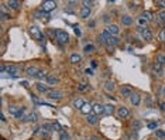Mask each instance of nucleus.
I'll return each instance as SVG.
<instances>
[{"label": "nucleus", "mask_w": 165, "mask_h": 140, "mask_svg": "<svg viewBox=\"0 0 165 140\" xmlns=\"http://www.w3.org/2000/svg\"><path fill=\"white\" fill-rule=\"evenodd\" d=\"M138 30L141 31V36H143V38L145 40V41H151V40H152V33L150 31V28L138 27Z\"/></svg>", "instance_id": "39448f33"}, {"label": "nucleus", "mask_w": 165, "mask_h": 140, "mask_svg": "<svg viewBox=\"0 0 165 140\" xmlns=\"http://www.w3.org/2000/svg\"><path fill=\"white\" fill-rule=\"evenodd\" d=\"M92 113L100 116L102 113H105V105H102V103H95V105H92Z\"/></svg>", "instance_id": "423d86ee"}, {"label": "nucleus", "mask_w": 165, "mask_h": 140, "mask_svg": "<svg viewBox=\"0 0 165 140\" xmlns=\"http://www.w3.org/2000/svg\"><path fill=\"white\" fill-rule=\"evenodd\" d=\"M86 122L89 124H96L99 122V118H97V115H95V113H91V115L86 116Z\"/></svg>", "instance_id": "ddd939ff"}, {"label": "nucleus", "mask_w": 165, "mask_h": 140, "mask_svg": "<svg viewBox=\"0 0 165 140\" xmlns=\"http://www.w3.org/2000/svg\"><path fill=\"white\" fill-rule=\"evenodd\" d=\"M140 102H141V98H140L138 93H133V95L130 96V103H131V105L137 106V105H140Z\"/></svg>", "instance_id": "f3484780"}, {"label": "nucleus", "mask_w": 165, "mask_h": 140, "mask_svg": "<svg viewBox=\"0 0 165 140\" xmlns=\"http://www.w3.org/2000/svg\"><path fill=\"white\" fill-rule=\"evenodd\" d=\"M55 7H57V3H55V1H51V0H45V1L41 3V10H43L44 13L52 11Z\"/></svg>", "instance_id": "f257e3e1"}, {"label": "nucleus", "mask_w": 165, "mask_h": 140, "mask_svg": "<svg viewBox=\"0 0 165 140\" xmlns=\"http://www.w3.org/2000/svg\"><path fill=\"white\" fill-rule=\"evenodd\" d=\"M0 120H1V122H6V118H4V115H3V113L0 115Z\"/></svg>", "instance_id": "3c124183"}, {"label": "nucleus", "mask_w": 165, "mask_h": 140, "mask_svg": "<svg viewBox=\"0 0 165 140\" xmlns=\"http://www.w3.org/2000/svg\"><path fill=\"white\" fill-rule=\"evenodd\" d=\"M97 67V62L96 61H92V68H96Z\"/></svg>", "instance_id": "603ef678"}, {"label": "nucleus", "mask_w": 165, "mask_h": 140, "mask_svg": "<svg viewBox=\"0 0 165 140\" xmlns=\"http://www.w3.org/2000/svg\"><path fill=\"white\" fill-rule=\"evenodd\" d=\"M75 33H76L78 36H80V30H79V27H76V26H75Z\"/></svg>", "instance_id": "8fccbe9b"}, {"label": "nucleus", "mask_w": 165, "mask_h": 140, "mask_svg": "<svg viewBox=\"0 0 165 140\" xmlns=\"http://www.w3.org/2000/svg\"><path fill=\"white\" fill-rule=\"evenodd\" d=\"M155 6H158V7H161L162 10H165V1L164 0H157V1H155Z\"/></svg>", "instance_id": "c9c22d12"}, {"label": "nucleus", "mask_w": 165, "mask_h": 140, "mask_svg": "<svg viewBox=\"0 0 165 140\" xmlns=\"http://www.w3.org/2000/svg\"><path fill=\"white\" fill-rule=\"evenodd\" d=\"M51 129H54V127H52V124H48V123L43 124V130H47V132H51Z\"/></svg>", "instance_id": "4c0bfd02"}, {"label": "nucleus", "mask_w": 165, "mask_h": 140, "mask_svg": "<svg viewBox=\"0 0 165 140\" xmlns=\"http://www.w3.org/2000/svg\"><path fill=\"white\" fill-rule=\"evenodd\" d=\"M35 88H37L38 92H43V93H47L48 92V85L43 84V82H37V84H35Z\"/></svg>", "instance_id": "6ab92c4d"}, {"label": "nucleus", "mask_w": 165, "mask_h": 140, "mask_svg": "<svg viewBox=\"0 0 165 140\" xmlns=\"http://www.w3.org/2000/svg\"><path fill=\"white\" fill-rule=\"evenodd\" d=\"M35 120H37V115H35V113H30V115H27L26 118L23 119V122H35Z\"/></svg>", "instance_id": "b1692460"}, {"label": "nucleus", "mask_w": 165, "mask_h": 140, "mask_svg": "<svg viewBox=\"0 0 165 140\" xmlns=\"http://www.w3.org/2000/svg\"><path fill=\"white\" fill-rule=\"evenodd\" d=\"M148 129H157V123H148Z\"/></svg>", "instance_id": "37998d69"}, {"label": "nucleus", "mask_w": 165, "mask_h": 140, "mask_svg": "<svg viewBox=\"0 0 165 140\" xmlns=\"http://www.w3.org/2000/svg\"><path fill=\"white\" fill-rule=\"evenodd\" d=\"M160 106H161V110H162V112H165V102H161Z\"/></svg>", "instance_id": "49530a36"}, {"label": "nucleus", "mask_w": 165, "mask_h": 140, "mask_svg": "<svg viewBox=\"0 0 165 140\" xmlns=\"http://www.w3.org/2000/svg\"><path fill=\"white\" fill-rule=\"evenodd\" d=\"M57 40H58L59 43L62 44H66L69 41V34L64 30H57Z\"/></svg>", "instance_id": "f03ea898"}, {"label": "nucleus", "mask_w": 165, "mask_h": 140, "mask_svg": "<svg viewBox=\"0 0 165 140\" xmlns=\"http://www.w3.org/2000/svg\"><path fill=\"white\" fill-rule=\"evenodd\" d=\"M120 21H122L123 26H131L133 24V17L128 16V14H124V16H122Z\"/></svg>", "instance_id": "9b49d317"}, {"label": "nucleus", "mask_w": 165, "mask_h": 140, "mask_svg": "<svg viewBox=\"0 0 165 140\" xmlns=\"http://www.w3.org/2000/svg\"><path fill=\"white\" fill-rule=\"evenodd\" d=\"M141 19L145 20V21H150V20L152 19V14H151L150 11H143V13H141Z\"/></svg>", "instance_id": "bb28decb"}, {"label": "nucleus", "mask_w": 165, "mask_h": 140, "mask_svg": "<svg viewBox=\"0 0 165 140\" xmlns=\"http://www.w3.org/2000/svg\"><path fill=\"white\" fill-rule=\"evenodd\" d=\"M83 6L91 9V6H93V1H92V0H85V1H83Z\"/></svg>", "instance_id": "ea45409f"}, {"label": "nucleus", "mask_w": 165, "mask_h": 140, "mask_svg": "<svg viewBox=\"0 0 165 140\" xmlns=\"http://www.w3.org/2000/svg\"><path fill=\"white\" fill-rule=\"evenodd\" d=\"M155 136H157L158 139L164 140L165 139V132H164V130H158V129H157V130H155Z\"/></svg>", "instance_id": "473e14b6"}, {"label": "nucleus", "mask_w": 165, "mask_h": 140, "mask_svg": "<svg viewBox=\"0 0 165 140\" xmlns=\"http://www.w3.org/2000/svg\"><path fill=\"white\" fill-rule=\"evenodd\" d=\"M45 81H47L48 85H57L59 79H58V78H57L55 75H52V74H48V76L45 78Z\"/></svg>", "instance_id": "2eb2a0df"}, {"label": "nucleus", "mask_w": 165, "mask_h": 140, "mask_svg": "<svg viewBox=\"0 0 165 140\" xmlns=\"http://www.w3.org/2000/svg\"><path fill=\"white\" fill-rule=\"evenodd\" d=\"M38 68L37 67H34V65H30V67H27L26 68V74L27 75H30V76H34V78H35V75H37L38 74Z\"/></svg>", "instance_id": "9d476101"}, {"label": "nucleus", "mask_w": 165, "mask_h": 140, "mask_svg": "<svg viewBox=\"0 0 165 140\" xmlns=\"http://www.w3.org/2000/svg\"><path fill=\"white\" fill-rule=\"evenodd\" d=\"M18 106H10V108H9V112L11 113V115H14V116H16L17 115V112H18Z\"/></svg>", "instance_id": "f704fd0d"}, {"label": "nucleus", "mask_w": 165, "mask_h": 140, "mask_svg": "<svg viewBox=\"0 0 165 140\" xmlns=\"http://www.w3.org/2000/svg\"><path fill=\"white\" fill-rule=\"evenodd\" d=\"M80 112L83 113V115H86V116H88V115H91V113H92V105H89V103H85V105L80 108Z\"/></svg>", "instance_id": "412c9836"}, {"label": "nucleus", "mask_w": 165, "mask_h": 140, "mask_svg": "<svg viewBox=\"0 0 165 140\" xmlns=\"http://www.w3.org/2000/svg\"><path fill=\"white\" fill-rule=\"evenodd\" d=\"M85 74H88V75H93V70H91V68H88V70L85 71Z\"/></svg>", "instance_id": "a18cd8bd"}, {"label": "nucleus", "mask_w": 165, "mask_h": 140, "mask_svg": "<svg viewBox=\"0 0 165 140\" xmlns=\"http://www.w3.org/2000/svg\"><path fill=\"white\" fill-rule=\"evenodd\" d=\"M105 113H106V115H113V113H114V106L110 105V103L105 105Z\"/></svg>", "instance_id": "a878e982"}, {"label": "nucleus", "mask_w": 165, "mask_h": 140, "mask_svg": "<svg viewBox=\"0 0 165 140\" xmlns=\"http://www.w3.org/2000/svg\"><path fill=\"white\" fill-rule=\"evenodd\" d=\"M59 140H69V135H68V133H65V132H61Z\"/></svg>", "instance_id": "e433bc0d"}, {"label": "nucleus", "mask_w": 165, "mask_h": 140, "mask_svg": "<svg viewBox=\"0 0 165 140\" xmlns=\"http://www.w3.org/2000/svg\"><path fill=\"white\" fill-rule=\"evenodd\" d=\"M45 95H47L48 99H55V101H59V99H62V98H64V93H62V92H61V91H55V89L48 91Z\"/></svg>", "instance_id": "7ed1b4c3"}, {"label": "nucleus", "mask_w": 165, "mask_h": 140, "mask_svg": "<svg viewBox=\"0 0 165 140\" xmlns=\"http://www.w3.org/2000/svg\"><path fill=\"white\" fill-rule=\"evenodd\" d=\"M164 27H165V23H164Z\"/></svg>", "instance_id": "6e6d98bb"}, {"label": "nucleus", "mask_w": 165, "mask_h": 140, "mask_svg": "<svg viewBox=\"0 0 165 140\" xmlns=\"http://www.w3.org/2000/svg\"><path fill=\"white\" fill-rule=\"evenodd\" d=\"M52 127H54V129H57L58 132H62V127H61V124H59V123H54Z\"/></svg>", "instance_id": "79ce46f5"}, {"label": "nucleus", "mask_w": 165, "mask_h": 140, "mask_svg": "<svg viewBox=\"0 0 165 140\" xmlns=\"http://www.w3.org/2000/svg\"><path fill=\"white\" fill-rule=\"evenodd\" d=\"M78 89H79V91H86V89H88V85H86V84H79V85H78Z\"/></svg>", "instance_id": "a19ab883"}, {"label": "nucleus", "mask_w": 165, "mask_h": 140, "mask_svg": "<svg viewBox=\"0 0 165 140\" xmlns=\"http://www.w3.org/2000/svg\"><path fill=\"white\" fill-rule=\"evenodd\" d=\"M6 4H7L9 9H13V10L20 9V1H17V0H9V1H6Z\"/></svg>", "instance_id": "f8f14e48"}, {"label": "nucleus", "mask_w": 165, "mask_h": 140, "mask_svg": "<svg viewBox=\"0 0 165 140\" xmlns=\"http://www.w3.org/2000/svg\"><path fill=\"white\" fill-rule=\"evenodd\" d=\"M83 51H85L86 54H89V53H93V51H95V47H93L92 44H88V45H85Z\"/></svg>", "instance_id": "2f4dec72"}, {"label": "nucleus", "mask_w": 165, "mask_h": 140, "mask_svg": "<svg viewBox=\"0 0 165 140\" xmlns=\"http://www.w3.org/2000/svg\"><path fill=\"white\" fill-rule=\"evenodd\" d=\"M157 62H160L162 67L165 65V55L164 54H158L157 55Z\"/></svg>", "instance_id": "7c9ffc66"}, {"label": "nucleus", "mask_w": 165, "mask_h": 140, "mask_svg": "<svg viewBox=\"0 0 165 140\" xmlns=\"http://www.w3.org/2000/svg\"><path fill=\"white\" fill-rule=\"evenodd\" d=\"M152 70H154V72L157 75H162V71H164L162 70V65H161L160 62H157V61L152 64Z\"/></svg>", "instance_id": "a211bd4d"}, {"label": "nucleus", "mask_w": 165, "mask_h": 140, "mask_svg": "<svg viewBox=\"0 0 165 140\" xmlns=\"http://www.w3.org/2000/svg\"><path fill=\"white\" fill-rule=\"evenodd\" d=\"M161 95H162V96H165V84L162 85V89H161Z\"/></svg>", "instance_id": "09e8293b"}, {"label": "nucleus", "mask_w": 165, "mask_h": 140, "mask_svg": "<svg viewBox=\"0 0 165 140\" xmlns=\"http://www.w3.org/2000/svg\"><path fill=\"white\" fill-rule=\"evenodd\" d=\"M133 127L138 129V127H140V123H138V122H133Z\"/></svg>", "instance_id": "de8ad7c7"}, {"label": "nucleus", "mask_w": 165, "mask_h": 140, "mask_svg": "<svg viewBox=\"0 0 165 140\" xmlns=\"http://www.w3.org/2000/svg\"><path fill=\"white\" fill-rule=\"evenodd\" d=\"M157 21L162 23V24L165 23V10H161V11L157 13Z\"/></svg>", "instance_id": "393cba45"}, {"label": "nucleus", "mask_w": 165, "mask_h": 140, "mask_svg": "<svg viewBox=\"0 0 165 140\" xmlns=\"http://www.w3.org/2000/svg\"><path fill=\"white\" fill-rule=\"evenodd\" d=\"M30 33H31V36L35 40H38V41H43V33L40 31V28L35 27V26H31L30 27Z\"/></svg>", "instance_id": "20e7f679"}, {"label": "nucleus", "mask_w": 165, "mask_h": 140, "mask_svg": "<svg viewBox=\"0 0 165 140\" xmlns=\"http://www.w3.org/2000/svg\"><path fill=\"white\" fill-rule=\"evenodd\" d=\"M85 101H83V99H82V98H76V99H74V106L76 109H79L80 110V108H82V106H83V105H85Z\"/></svg>", "instance_id": "5701e85b"}, {"label": "nucleus", "mask_w": 165, "mask_h": 140, "mask_svg": "<svg viewBox=\"0 0 165 140\" xmlns=\"http://www.w3.org/2000/svg\"><path fill=\"white\" fill-rule=\"evenodd\" d=\"M21 85H23V86H26V88H27V86H28V82H27V81H21Z\"/></svg>", "instance_id": "864d4df0"}, {"label": "nucleus", "mask_w": 165, "mask_h": 140, "mask_svg": "<svg viewBox=\"0 0 165 140\" xmlns=\"http://www.w3.org/2000/svg\"><path fill=\"white\" fill-rule=\"evenodd\" d=\"M122 95L124 98H130L133 95V88L130 85H123L122 86Z\"/></svg>", "instance_id": "1a4fd4ad"}, {"label": "nucleus", "mask_w": 165, "mask_h": 140, "mask_svg": "<svg viewBox=\"0 0 165 140\" xmlns=\"http://www.w3.org/2000/svg\"><path fill=\"white\" fill-rule=\"evenodd\" d=\"M128 115H130V110H128L126 106H120V108L117 109V116H119L120 119L128 118Z\"/></svg>", "instance_id": "6e6552de"}, {"label": "nucleus", "mask_w": 165, "mask_h": 140, "mask_svg": "<svg viewBox=\"0 0 165 140\" xmlns=\"http://www.w3.org/2000/svg\"><path fill=\"white\" fill-rule=\"evenodd\" d=\"M24 115H26V108L24 106H21V108L18 109V112H17L16 118L17 119H24Z\"/></svg>", "instance_id": "c85d7f7f"}, {"label": "nucleus", "mask_w": 165, "mask_h": 140, "mask_svg": "<svg viewBox=\"0 0 165 140\" xmlns=\"http://www.w3.org/2000/svg\"><path fill=\"white\" fill-rule=\"evenodd\" d=\"M80 59H82V57H80L79 54H72L69 57V61H71V64H74V65H76V64H79L80 62Z\"/></svg>", "instance_id": "4be33fe9"}, {"label": "nucleus", "mask_w": 165, "mask_h": 140, "mask_svg": "<svg viewBox=\"0 0 165 140\" xmlns=\"http://www.w3.org/2000/svg\"><path fill=\"white\" fill-rule=\"evenodd\" d=\"M137 7H138V6H137V3H131V4H130V9H131V10H136Z\"/></svg>", "instance_id": "c03bdc74"}, {"label": "nucleus", "mask_w": 165, "mask_h": 140, "mask_svg": "<svg viewBox=\"0 0 165 140\" xmlns=\"http://www.w3.org/2000/svg\"><path fill=\"white\" fill-rule=\"evenodd\" d=\"M47 76H48V72H47V71L40 70V71H38V74L35 75V78H37V79H43V78H47Z\"/></svg>", "instance_id": "cd10ccee"}, {"label": "nucleus", "mask_w": 165, "mask_h": 140, "mask_svg": "<svg viewBox=\"0 0 165 140\" xmlns=\"http://www.w3.org/2000/svg\"><path fill=\"white\" fill-rule=\"evenodd\" d=\"M0 16H1V20L4 21V20H9V19H11V16L9 14V13H6V10L1 7V11H0Z\"/></svg>", "instance_id": "c756f323"}, {"label": "nucleus", "mask_w": 165, "mask_h": 140, "mask_svg": "<svg viewBox=\"0 0 165 140\" xmlns=\"http://www.w3.org/2000/svg\"><path fill=\"white\" fill-rule=\"evenodd\" d=\"M41 137H43V139H49V132L43 130V132H41Z\"/></svg>", "instance_id": "58836bf2"}, {"label": "nucleus", "mask_w": 165, "mask_h": 140, "mask_svg": "<svg viewBox=\"0 0 165 140\" xmlns=\"http://www.w3.org/2000/svg\"><path fill=\"white\" fill-rule=\"evenodd\" d=\"M158 38H160L161 43H165V28H162L160 31V34H158Z\"/></svg>", "instance_id": "72a5a7b5"}, {"label": "nucleus", "mask_w": 165, "mask_h": 140, "mask_svg": "<svg viewBox=\"0 0 165 140\" xmlns=\"http://www.w3.org/2000/svg\"><path fill=\"white\" fill-rule=\"evenodd\" d=\"M105 31H106L109 36H117L119 31H120V28H119L116 24H110V26H107V27H106Z\"/></svg>", "instance_id": "0eeeda50"}, {"label": "nucleus", "mask_w": 165, "mask_h": 140, "mask_svg": "<svg viewBox=\"0 0 165 140\" xmlns=\"http://www.w3.org/2000/svg\"><path fill=\"white\" fill-rule=\"evenodd\" d=\"M138 23H140V24H144V23H147V21H145V20H143V19H140Z\"/></svg>", "instance_id": "5fc2aeb1"}, {"label": "nucleus", "mask_w": 165, "mask_h": 140, "mask_svg": "<svg viewBox=\"0 0 165 140\" xmlns=\"http://www.w3.org/2000/svg\"><path fill=\"white\" fill-rule=\"evenodd\" d=\"M91 13H92V10L89 7H85V6H83V7L80 9V17H82V19H88V17L91 16Z\"/></svg>", "instance_id": "aec40b11"}, {"label": "nucleus", "mask_w": 165, "mask_h": 140, "mask_svg": "<svg viewBox=\"0 0 165 140\" xmlns=\"http://www.w3.org/2000/svg\"><path fill=\"white\" fill-rule=\"evenodd\" d=\"M116 89V85H114V82L110 81V79H107L106 82H105V91L106 92H113Z\"/></svg>", "instance_id": "dca6fc26"}, {"label": "nucleus", "mask_w": 165, "mask_h": 140, "mask_svg": "<svg viewBox=\"0 0 165 140\" xmlns=\"http://www.w3.org/2000/svg\"><path fill=\"white\" fill-rule=\"evenodd\" d=\"M119 43H120V40H119L116 36H110V37L107 38V45H109V47H116Z\"/></svg>", "instance_id": "4468645a"}]
</instances>
